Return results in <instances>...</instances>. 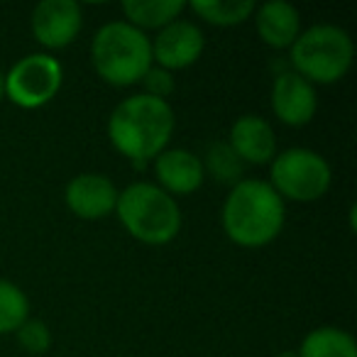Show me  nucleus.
<instances>
[{
    "mask_svg": "<svg viewBox=\"0 0 357 357\" xmlns=\"http://www.w3.org/2000/svg\"><path fill=\"white\" fill-rule=\"evenodd\" d=\"M174 110L169 100L152 96H130L108 118V137L123 157L144 164L164 152L174 135Z\"/></svg>",
    "mask_w": 357,
    "mask_h": 357,
    "instance_id": "f257e3e1",
    "label": "nucleus"
},
{
    "mask_svg": "<svg viewBox=\"0 0 357 357\" xmlns=\"http://www.w3.org/2000/svg\"><path fill=\"white\" fill-rule=\"evenodd\" d=\"M223 230L240 248H264L279 238L287 220L284 201L267 181L240 178L220 211Z\"/></svg>",
    "mask_w": 357,
    "mask_h": 357,
    "instance_id": "f03ea898",
    "label": "nucleus"
},
{
    "mask_svg": "<svg viewBox=\"0 0 357 357\" xmlns=\"http://www.w3.org/2000/svg\"><path fill=\"white\" fill-rule=\"evenodd\" d=\"M93 69L110 86H135L152 69V42L142 30L115 20L103 25L91 42Z\"/></svg>",
    "mask_w": 357,
    "mask_h": 357,
    "instance_id": "7ed1b4c3",
    "label": "nucleus"
},
{
    "mask_svg": "<svg viewBox=\"0 0 357 357\" xmlns=\"http://www.w3.org/2000/svg\"><path fill=\"white\" fill-rule=\"evenodd\" d=\"M115 213L123 228L144 245H167L181 230V208L176 199L157 184H130L118 194Z\"/></svg>",
    "mask_w": 357,
    "mask_h": 357,
    "instance_id": "20e7f679",
    "label": "nucleus"
},
{
    "mask_svg": "<svg viewBox=\"0 0 357 357\" xmlns=\"http://www.w3.org/2000/svg\"><path fill=\"white\" fill-rule=\"evenodd\" d=\"M291 71H296L308 84L331 86L337 84L350 71L355 59V45L342 27L313 25L296 37L291 47Z\"/></svg>",
    "mask_w": 357,
    "mask_h": 357,
    "instance_id": "39448f33",
    "label": "nucleus"
},
{
    "mask_svg": "<svg viewBox=\"0 0 357 357\" xmlns=\"http://www.w3.org/2000/svg\"><path fill=\"white\" fill-rule=\"evenodd\" d=\"M267 184L279 196L298 204H311L328 194L333 181L331 164L326 157L306 147H291L272 159Z\"/></svg>",
    "mask_w": 357,
    "mask_h": 357,
    "instance_id": "423d86ee",
    "label": "nucleus"
},
{
    "mask_svg": "<svg viewBox=\"0 0 357 357\" xmlns=\"http://www.w3.org/2000/svg\"><path fill=\"white\" fill-rule=\"evenodd\" d=\"M61 81H64V69L59 59L37 52L13 64V69L6 74V96L17 108L37 110L59 93Z\"/></svg>",
    "mask_w": 357,
    "mask_h": 357,
    "instance_id": "0eeeda50",
    "label": "nucleus"
},
{
    "mask_svg": "<svg viewBox=\"0 0 357 357\" xmlns=\"http://www.w3.org/2000/svg\"><path fill=\"white\" fill-rule=\"evenodd\" d=\"M149 42H152V64L157 61L159 69L167 71L189 69L191 64L201 59L206 47L204 30L191 20L169 22Z\"/></svg>",
    "mask_w": 357,
    "mask_h": 357,
    "instance_id": "6e6552de",
    "label": "nucleus"
},
{
    "mask_svg": "<svg viewBox=\"0 0 357 357\" xmlns=\"http://www.w3.org/2000/svg\"><path fill=\"white\" fill-rule=\"evenodd\" d=\"M84 13L76 0H42L32 10V35L47 50H64L79 37Z\"/></svg>",
    "mask_w": 357,
    "mask_h": 357,
    "instance_id": "1a4fd4ad",
    "label": "nucleus"
},
{
    "mask_svg": "<svg viewBox=\"0 0 357 357\" xmlns=\"http://www.w3.org/2000/svg\"><path fill=\"white\" fill-rule=\"evenodd\" d=\"M118 194L115 184L105 174H79L66 184L64 201L69 211L81 220H100L105 215L115 213L118 206Z\"/></svg>",
    "mask_w": 357,
    "mask_h": 357,
    "instance_id": "9d476101",
    "label": "nucleus"
},
{
    "mask_svg": "<svg viewBox=\"0 0 357 357\" xmlns=\"http://www.w3.org/2000/svg\"><path fill=\"white\" fill-rule=\"evenodd\" d=\"M272 113L289 128H303L318 110V96L313 84L296 74L282 71L272 84Z\"/></svg>",
    "mask_w": 357,
    "mask_h": 357,
    "instance_id": "9b49d317",
    "label": "nucleus"
},
{
    "mask_svg": "<svg viewBox=\"0 0 357 357\" xmlns=\"http://www.w3.org/2000/svg\"><path fill=\"white\" fill-rule=\"evenodd\" d=\"M154 162L157 186L169 196H189L201 189L206 178V169L199 154L191 149H164Z\"/></svg>",
    "mask_w": 357,
    "mask_h": 357,
    "instance_id": "f8f14e48",
    "label": "nucleus"
},
{
    "mask_svg": "<svg viewBox=\"0 0 357 357\" xmlns=\"http://www.w3.org/2000/svg\"><path fill=\"white\" fill-rule=\"evenodd\" d=\"M228 144L243 164H269L277 157V135L259 115H243L235 120Z\"/></svg>",
    "mask_w": 357,
    "mask_h": 357,
    "instance_id": "ddd939ff",
    "label": "nucleus"
},
{
    "mask_svg": "<svg viewBox=\"0 0 357 357\" xmlns=\"http://www.w3.org/2000/svg\"><path fill=\"white\" fill-rule=\"evenodd\" d=\"M257 35L272 50H289L301 35V13L287 0H269L255 10Z\"/></svg>",
    "mask_w": 357,
    "mask_h": 357,
    "instance_id": "4468645a",
    "label": "nucleus"
},
{
    "mask_svg": "<svg viewBox=\"0 0 357 357\" xmlns=\"http://www.w3.org/2000/svg\"><path fill=\"white\" fill-rule=\"evenodd\" d=\"M123 15L128 17V25L137 30H162L169 22L178 20V15L186 10V3L181 0H125Z\"/></svg>",
    "mask_w": 357,
    "mask_h": 357,
    "instance_id": "2eb2a0df",
    "label": "nucleus"
},
{
    "mask_svg": "<svg viewBox=\"0 0 357 357\" xmlns=\"http://www.w3.org/2000/svg\"><path fill=\"white\" fill-rule=\"evenodd\" d=\"M298 357H357V342L342 328L321 326L301 340Z\"/></svg>",
    "mask_w": 357,
    "mask_h": 357,
    "instance_id": "dca6fc26",
    "label": "nucleus"
},
{
    "mask_svg": "<svg viewBox=\"0 0 357 357\" xmlns=\"http://www.w3.org/2000/svg\"><path fill=\"white\" fill-rule=\"evenodd\" d=\"M191 10L215 27H235L255 15L257 6L252 0H194Z\"/></svg>",
    "mask_w": 357,
    "mask_h": 357,
    "instance_id": "f3484780",
    "label": "nucleus"
},
{
    "mask_svg": "<svg viewBox=\"0 0 357 357\" xmlns=\"http://www.w3.org/2000/svg\"><path fill=\"white\" fill-rule=\"evenodd\" d=\"M30 318V298L17 284L0 279V335L15 333Z\"/></svg>",
    "mask_w": 357,
    "mask_h": 357,
    "instance_id": "a211bd4d",
    "label": "nucleus"
},
{
    "mask_svg": "<svg viewBox=\"0 0 357 357\" xmlns=\"http://www.w3.org/2000/svg\"><path fill=\"white\" fill-rule=\"evenodd\" d=\"M204 169H208L211 176L215 181H223V184H238L240 176L245 172V164L238 159V154L230 149L228 142H215L206 152V164Z\"/></svg>",
    "mask_w": 357,
    "mask_h": 357,
    "instance_id": "6ab92c4d",
    "label": "nucleus"
},
{
    "mask_svg": "<svg viewBox=\"0 0 357 357\" xmlns=\"http://www.w3.org/2000/svg\"><path fill=\"white\" fill-rule=\"evenodd\" d=\"M15 335H17L20 347H25L30 355H45V352L52 347L50 328H47L42 321H35V318H27V321L15 331Z\"/></svg>",
    "mask_w": 357,
    "mask_h": 357,
    "instance_id": "aec40b11",
    "label": "nucleus"
},
{
    "mask_svg": "<svg viewBox=\"0 0 357 357\" xmlns=\"http://www.w3.org/2000/svg\"><path fill=\"white\" fill-rule=\"evenodd\" d=\"M139 84H144V96H152V98H159V100H167L169 96L174 93V89H176L172 71L159 69V66H152Z\"/></svg>",
    "mask_w": 357,
    "mask_h": 357,
    "instance_id": "412c9836",
    "label": "nucleus"
},
{
    "mask_svg": "<svg viewBox=\"0 0 357 357\" xmlns=\"http://www.w3.org/2000/svg\"><path fill=\"white\" fill-rule=\"evenodd\" d=\"M6 98V74L0 71V100Z\"/></svg>",
    "mask_w": 357,
    "mask_h": 357,
    "instance_id": "4be33fe9",
    "label": "nucleus"
},
{
    "mask_svg": "<svg viewBox=\"0 0 357 357\" xmlns=\"http://www.w3.org/2000/svg\"><path fill=\"white\" fill-rule=\"evenodd\" d=\"M277 357H298V352H294V350H284V352H279Z\"/></svg>",
    "mask_w": 357,
    "mask_h": 357,
    "instance_id": "5701e85b",
    "label": "nucleus"
}]
</instances>
